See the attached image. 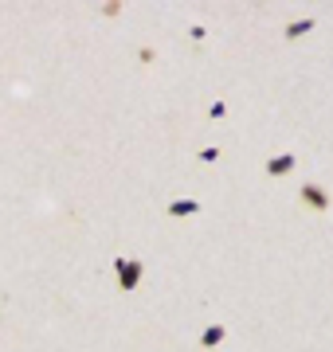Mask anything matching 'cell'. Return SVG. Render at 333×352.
<instances>
[{
	"label": "cell",
	"instance_id": "obj_1",
	"mask_svg": "<svg viewBox=\"0 0 333 352\" xmlns=\"http://www.w3.org/2000/svg\"><path fill=\"white\" fill-rule=\"evenodd\" d=\"M114 274H118V286L122 289H138L141 278H145V263H138V258H114Z\"/></svg>",
	"mask_w": 333,
	"mask_h": 352
},
{
	"label": "cell",
	"instance_id": "obj_2",
	"mask_svg": "<svg viewBox=\"0 0 333 352\" xmlns=\"http://www.w3.org/2000/svg\"><path fill=\"white\" fill-rule=\"evenodd\" d=\"M302 204H310V208L325 212V208H330V192L321 188V184H302Z\"/></svg>",
	"mask_w": 333,
	"mask_h": 352
},
{
	"label": "cell",
	"instance_id": "obj_3",
	"mask_svg": "<svg viewBox=\"0 0 333 352\" xmlns=\"http://www.w3.org/2000/svg\"><path fill=\"white\" fill-rule=\"evenodd\" d=\"M294 164H298V161L290 157V153H279V157H270V161H267V173H270V176H286Z\"/></svg>",
	"mask_w": 333,
	"mask_h": 352
},
{
	"label": "cell",
	"instance_id": "obj_4",
	"mask_svg": "<svg viewBox=\"0 0 333 352\" xmlns=\"http://www.w3.org/2000/svg\"><path fill=\"white\" fill-rule=\"evenodd\" d=\"M200 212V204L196 200H173L169 204V215H173V219H180V215H196Z\"/></svg>",
	"mask_w": 333,
	"mask_h": 352
},
{
	"label": "cell",
	"instance_id": "obj_5",
	"mask_svg": "<svg viewBox=\"0 0 333 352\" xmlns=\"http://www.w3.org/2000/svg\"><path fill=\"white\" fill-rule=\"evenodd\" d=\"M306 32H314V16H302L294 24H286V39H298V36H306Z\"/></svg>",
	"mask_w": 333,
	"mask_h": 352
},
{
	"label": "cell",
	"instance_id": "obj_6",
	"mask_svg": "<svg viewBox=\"0 0 333 352\" xmlns=\"http://www.w3.org/2000/svg\"><path fill=\"white\" fill-rule=\"evenodd\" d=\"M219 340H224V325H208L204 337H200V344H204V349H216Z\"/></svg>",
	"mask_w": 333,
	"mask_h": 352
},
{
	"label": "cell",
	"instance_id": "obj_7",
	"mask_svg": "<svg viewBox=\"0 0 333 352\" xmlns=\"http://www.w3.org/2000/svg\"><path fill=\"white\" fill-rule=\"evenodd\" d=\"M200 161H208V164H216V161H219V149H204V153H200Z\"/></svg>",
	"mask_w": 333,
	"mask_h": 352
},
{
	"label": "cell",
	"instance_id": "obj_8",
	"mask_svg": "<svg viewBox=\"0 0 333 352\" xmlns=\"http://www.w3.org/2000/svg\"><path fill=\"white\" fill-rule=\"evenodd\" d=\"M208 113H212V118H224V113H228V106H224V102H212V110H208Z\"/></svg>",
	"mask_w": 333,
	"mask_h": 352
}]
</instances>
